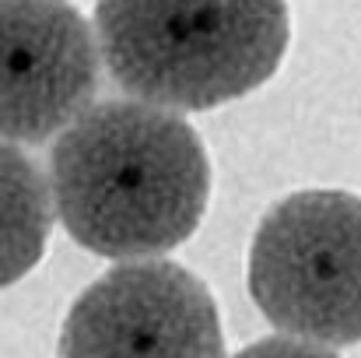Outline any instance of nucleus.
I'll return each mask as SVG.
<instances>
[{
  "mask_svg": "<svg viewBox=\"0 0 361 358\" xmlns=\"http://www.w3.org/2000/svg\"><path fill=\"white\" fill-rule=\"evenodd\" d=\"M49 197L78 246L109 260H147L183 246L211 201V158L183 117L109 99L60 130Z\"/></svg>",
  "mask_w": 361,
  "mask_h": 358,
  "instance_id": "nucleus-1",
  "label": "nucleus"
},
{
  "mask_svg": "<svg viewBox=\"0 0 361 358\" xmlns=\"http://www.w3.org/2000/svg\"><path fill=\"white\" fill-rule=\"evenodd\" d=\"M95 39L126 95L204 113L277 74L291 14L288 0H99Z\"/></svg>",
  "mask_w": 361,
  "mask_h": 358,
  "instance_id": "nucleus-2",
  "label": "nucleus"
},
{
  "mask_svg": "<svg viewBox=\"0 0 361 358\" xmlns=\"http://www.w3.org/2000/svg\"><path fill=\"white\" fill-rule=\"evenodd\" d=\"M249 295L284 334L348 348L361 341V197L302 190L274 204L249 246Z\"/></svg>",
  "mask_w": 361,
  "mask_h": 358,
  "instance_id": "nucleus-3",
  "label": "nucleus"
},
{
  "mask_svg": "<svg viewBox=\"0 0 361 358\" xmlns=\"http://www.w3.org/2000/svg\"><path fill=\"white\" fill-rule=\"evenodd\" d=\"M60 358H225L211 288L172 260H130L92 281L60 327Z\"/></svg>",
  "mask_w": 361,
  "mask_h": 358,
  "instance_id": "nucleus-4",
  "label": "nucleus"
},
{
  "mask_svg": "<svg viewBox=\"0 0 361 358\" xmlns=\"http://www.w3.org/2000/svg\"><path fill=\"white\" fill-rule=\"evenodd\" d=\"M102 78L95 28L71 0H0V141L46 144Z\"/></svg>",
  "mask_w": 361,
  "mask_h": 358,
  "instance_id": "nucleus-5",
  "label": "nucleus"
},
{
  "mask_svg": "<svg viewBox=\"0 0 361 358\" xmlns=\"http://www.w3.org/2000/svg\"><path fill=\"white\" fill-rule=\"evenodd\" d=\"M53 229V197L39 165L0 141V288L21 281L46 253Z\"/></svg>",
  "mask_w": 361,
  "mask_h": 358,
  "instance_id": "nucleus-6",
  "label": "nucleus"
},
{
  "mask_svg": "<svg viewBox=\"0 0 361 358\" xmlns=\"http://www.w3.org/2000/svg\"><path fill=\"white\" fill-rule=\"evenodd\" d=\"M235 358H341L334 355L326 345H312L302 338H263L256 345H249L245 352H239Z\"/></svg>",
  "mask_w": 361,
  "mask_h": 358,
  "instance_id": "nucleus-7",
  "label": "nucleus"
}]
</instances>
